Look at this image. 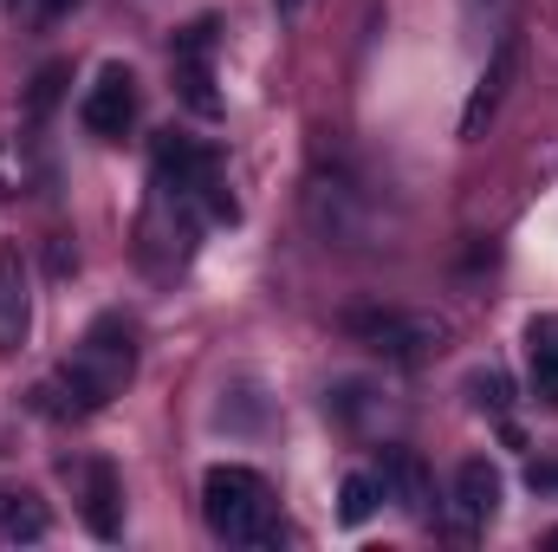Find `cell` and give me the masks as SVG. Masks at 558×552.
<instances>
[{"mask_svg": "<svg viewBox=\"0 0 558 552\" xmlns=\"http://www.w3.org/2000/svg\"><path fill=\"white\" fill-rule=\"evenodd\" d=\"M279 13H299V7H305V0H274Z\"/></svg>", "mask_w": 558, "mask_h": 552, "instance_id": "ffe728a7", "label": "cell"}, {"mask_svg": "<svg viewBox=\"0 0 558 552\" xmlns=\"http://www.w3.org/2000/svg\"><path fill=\"white\" fill-rule=\"evenodd\" d=\"M46 527H52V514L39 494H26V488L0 494V540H46Z\"/></svg>", "mask_w": 558, "mask_h": 552, "instance_id": "7c38bea8", "label": "cell"}, {"mask_svg": "<svg viewBox=\"0 0 558 552\" xmlns=\"http://www.w3.org/2000/svg\"><path fill=\"white\" fill-rule=\"evenodd\" d=\"M78 0H13V13H26V20H39V26H52V20H65Z\"/></svg>", "mask_w": 558, "mask_h": 552, "instance_id": "e0dca14e", "label": "cell"}, {"mask_svg": "<svg viewBox=\"0 0 558 552\" xmlns=\"http://www.w3.org/2000/svg\"><path fill=\"white\" fill-rule=\"evenodd\" d=\"M72 267H78V254H72V248H65V241H52V274L65 279V274H72Z\"/></svg>", "mask_w": 558, "mask_h": 552, "instance_id": "d6986e66", "label": "cell"}, {"mask_svg": "<svg viewBox=\"0 0 558 552\" xmlns=\"http://www.w3.org/2000/svg\"><path fill=\"white\" fill-rule=\"evenodd\" d=\"M202 520L228 547H260V540H274V494H267V481L254 468H208Z\"/></svg>", "mask_w": 558, "mask_h": 552, "instance_id": "7a4b0ae2", "label": "cell"}, {"mask_svg": "<svg viewBox=\"0 0 558 552\" xmlns=\"http://www.w3.org/2000/svg\"><path fill=\"white\" fill-rule=\"evenodd\" d=\"M131 371H137L131 325L118 312H105V319H92V332L78 338V351L59 364V377H46L33 397H39L46 416H92L131 384Z\"/></svg>", "mask_w": 558, "mask_h": 552, "instance_id": "6da1fadb", "label": "cell"}, {"mask_svg": "<svg viewBox=\"0 0 558 552\" xmlns=\"http://www.w3.org/2000/svg\"><path fill=\"white\" fill-rule=\"evenodd\" d=\"M65 79H72V72H65L59 59H52V65H39V79H33V92H26V111H33V118H46V111L59 105V92H65Z\"/></svg>", "mask_w": 558, "mask_h": 552, "instance_id": "2e32d148", "label": "cell"}, {"mask_svg": "<svg viewBox=\"0 0 558 552\" xmlns=\"http://www.w3.org/2000/svg\"><path fill=\"white\" fill-rule=\"evenodd\" d=\"M85 527L98 540H118L124 533V494H118V468L111 461H92L85 468Z\"/></svg>", "mask_w": 558, "mask_h": 552, "instance_id": "8fae6325", "label": "cell"}, {"mask_svg": "<svg viewBox=\"0 0 558 552\" xmlns=\"http://www.w3.org/2000/svg\"><path fill=\"white\" fill-rule=\"evenodd\" d=\"M494 507H500V475H494L481 455H468V461L454 468V520H461V527H487Z\"/></svg>", "mask_w": 558, "mask_h": 552, "instance_id": "30bf717a", "label": "cell"}, {"mask_svg": "<svg viewBox=\"0 0 558 552\" xmlns=\"http://www.w3.org/2000/svg\"><path fill=\"white\" fill-rule=\"evenodd\" d=\"M377 501H384L377 475H344V488H338V520H344V527H364V520L377 514Z\"/></svg>", "mask_w": 558, "mask_h": 552, "instance_id": "5bb4252c", "label": "cell"}, {"mask_svg": "<svg viewBox=\"0 0 558 552\" xmlns=\"http://www.w3.org/2000/svg\"><path fill=\"white\" fill-rule=\"evenodd\" d=\"M377 488H384V501H397L410 520H428V475H422V461L410 455V448H384Z\"/></svg>", "mask_w": 558, "mask_h": 552, "instance_id": "9c48e42d", "label": "cell"}, {"mask_svg": "<svg viewBox=\"0 0 558 552\" xmlns=\"http://www.w3.org/2000/svg\"><path fill=\"white\" fill-rule=\"evenodd\" d=\"M208 176H215V156L195 137H175V131L156 137V182H162V195H202Z\"/></svg>", "mask_w": 558, "mask_h": 552, "instance_id": "52a82bcc", "label": "cell"}, {"mask_svg": "<svg viewBox=\"0 0 558 552\" xmlns=\"http://www.w3.org/2000/svg\"><path fill=\"white\" fill-rule=\"evenodd\" d=\"M78 118H85V131H92V137H124V131H131V118H137V85H131V72H124V65H105V72H98V85L85 92Z\"/></svg>", "mask_w": 558, "mask_h": 552, "instance_id": "8992f818", "label": "cell"}, {"mask_svg": "<svg viewBox=\"0 0 558 552\" xmlns=\"http://www.w3.org/2000/svg\"><path fill=\"white\" fill-rule=\"evenodd\" d=\"M526 481H533L539 494H546V488H558V461H533V468H526Z\"/></svg>", "mask_w": 558, "mask_h": 552, "instance_id": "ac0fdd59", "label": "cell"}, {"mask_svg": "<svg viewBox=\"0 0 558 552\" xmlns=\"http://www.w3.org/2000/svg\"><path fill=\"white\" fill-rule=\"evenodd\" d=\"M526 358H533V384H539V397H553L558 404V319H533L526 325Z\"/></svg>", "mask_w": 558, "mask_h": 552, "instance_id": "4fadbf2b", "label": "cell"}, {"mask_svg": "<svg viewBox=\"0 0 558 552\" xmlns=\"http://www.w3.org/2000/svg\"><path fill=\"white\" fill-rule=\"evenodd\" d=\"M208 46H215V20H195V26L175 33V85H182L189 111H202V118L221 111V98H215V72H208Z\"/></svg>", "mask_w": 558, "mask_h": 552, "instance_id": "5b68a950", "label": "cell"}, {"mask_svg": "<svg viewBox=\"0 0 558 552\" xmlns=\"http://www.w3.org/2000/svg\"><path fill=\"white\" fill-rule=\"evenodd\" d=\"M520 72H526V39H520V33H500L487 72L474 79V92H468V105H461V137H481V131L494 124V111L507 105V92L520 85Z\"/></svg>", "mask_w": 558, "mask_h": 552, "instance_id": "3957f363", "label": "cell"}, {"mask_svg": "<svg viewBox=\"0 0 558 552\" xmlns=\"http://www.w3.org/2000/svg\"><path fill=\"white\" fill-rule=\"evenodd\" d=\"M344 332H357L364 345H377L384 358H403V364H416L428 345H441V325H428V319H403V312H351Z\"/></svg>", "mask_w": 558, "mask_h": 552, "instance_id": "277c9868", "label": "cell"}, {"mask_svg": "<svg viewBox=\"0 0 558 552\" xmlns=\"http://www.w3.org/2000/svg\"><path fill=\"white\" fill-rule=\"evenodd\" d=\"M33 325V299H26V261L20 248H0V351H20Z\"/></svg>", "mask_w": 558, "mask_h": 552, "instance_id": "ba28073f", "label": "cell"}, {"mask_svg": "<svg viewBox=\"0 0 558 552\" xmlns=\"http://www.w3.org/2000/svg\"><path fill=\"white\" fill-rule=\"evenodd\" d=\"M546 547H558V527H553V533H546Z\"/></svg>", "mask_w": 558, "mask_h": 552, "instance_id": "44dd1931", "label": "cell"}, {"mask_svg": "<svg viewBox=\"0 0 558 552\" xmlns=\"http://www.w3.org/2000/svg\"><path fill=\"white\" fill-rule=\"evenodd\" d=\"M468 397H474V410L507 416V404H513V384H507L500 371H474V377H468Z\"/></svg>", "mask_w": 558, "mask_h": 552, "instance_id": "9a60e30c", "label": "cell"}]
</instances>
